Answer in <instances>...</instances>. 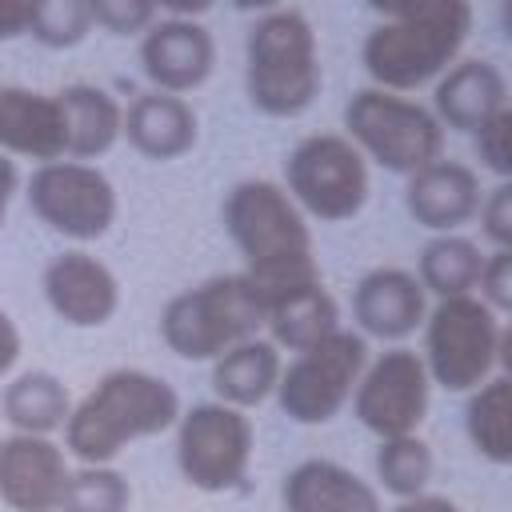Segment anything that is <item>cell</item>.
Listing matches in <instances>:
<instances>
[{
	"label": "cell",
	"instance_id": "obj_26",
	"mask_svg": "<svg viewBox=\"0 0 512 512\" xmlns=\"http://www.w3.org/2000/svg\"><path fill=\"white\" fill-rule=\"evenodd\" d=\"M480 272H484L480 248L468 236H456V232H444V236L428 240L420 248V260H416V280L436 300L472 296V288L480 284Z\"/></svg>",
	"mask_w": 512,
	"mask_h": 512
},
{
	"label": "cell",
	"instance_id": "obj_27",
	"mask_svg": "<svg viewBox=\"0 0 512 512\" xmlns=\"http://www.w3.org/2000/svg\"><path fill=\"white\" fill-rule=\"evenodd\" d=\"M464 432L476 456L488 464H512V380H484L468 392L464 404Z\"/></svg>",
	"mask_w": 512,
	"mask_h": 512
},
{
	"label": "cell",
	"instance_id": "obj_36",
	"mask_svg": "<svg viewBox=\"0 0 512 512\" xmlns=\"http://www.w3.org/2000/svg\"><path fill=\"white\" fill-rule=\"evenodd\" d=\"M16 188H20V172H16V160H8V156L0 152V228H4V220H8V208H12V196H16Z\"/></svg>",
	"mask_w": 512,
	"mask_h": 512
},
{
	"label": "cell",
	"instance_id": "obj_32",
	"mask_svg": "<svg viewBox=\"0 0 512 512\" xmlns=\"http://www.w3.org/2000/svg\"><path fill=\"white\" fill-rule=\"evenodd\" d=\"M476 156L500 180H512V104L476 132Z\"/></svg>",
	"mask_w": 512,
	"mask_h": 512
},
{
	"label": "cell",
	"instance_id": "obj_15",
	"mask_svg": "<svg viewBox=\"0 0 512 512\" xmlns=\"http://www.w3.org/2000/svg\"><path fill=\"white\" fill-rule=\"evenodd\" d=\"M140 68L152 80V92L184 96L212 76L216 40L200 20L168 16L140 36Z\"/></svg>",
	"mask_w": 512,
	"mask_h": 512
},
{
	"label": "cell",
	"instance_id": "obj_38",
	"mask_svg": "<svg viewBox=\"0 0 512 512\" xmlns=\"http://www.w3.org/2000/svg\"><path fill=\"white\" fill-rule=\"evenodd\" d=\"M24 36V0H0V44Z\"/></svg>",
	"mask_w": 512,
	"mask_h": 512
},
{
	"label": "cell",
	"instance_id": "obj_22",
	"mask_svg": "<svg viewBox=\"0 0 512 512\" xmlns=\"http://www.w3.org/2000/svg\"><path fill=\"white\" fill-rule=\"evenodd\" d=\"M64 112V160H96L104 156L124 128V108L96 84H68L56 92Z\"/></svg>",
	"mask_w": 512,
	"mask_h": 512
},
{
	"label": "cell",
	"instance_id": "obj_13",
	"mask_svg": "<svg viewBox=\"0 0 512 512\" xmlns=\"http://www.w3.org/2000/svg\"><path fill=\"white\" fill-rule=\"evenodd\" d=\"M72 464L52 436L12 432L0 440V504L8 512H60Z\"/></svg>",
	"mask_w": 512,
	"mask_h": 512
},
{
	"label": "cell",
	"instance_id": "obj_40",
	"mask_svg": "<svg viewBox=\"0 0 512 512\" xmlns=\"http://www.w3.org/2000/svg\"><path fill=\"white\" fill-rule=\"evenodd\" d=\"M496 364L504 368V376L512 380V324L500 328V344H496Z\"/></svg>",
	"mask_w": 512,
	"mask_h": 512
},
{
	"label": "cell",
	"instance_id": "obj_19",
	"mask_svg": "<svg viewBox=\"0 0 512 512\" xmlns=\"http://www.w3.org/2000/svg\"><path fill=\"white\" fill-rule=\"evenodd\" d=\"M0 152L36 164L64 160V112L48 92L0 84Z\"/></svg>",
	"mask_w": 512,
	"mask_h": 512
},
{
	"label": "cell",
	"instance_id": "obj_16",
	"mask_svg": "<svg viewBox=\"0 0 512 512\" xmlns=\"http://www.w3.org/2000/svg\"><path fill=\"white\" fill-rule=\"evenodd\" d=\"M480 200H484V188H480L476 168L464 164V160H448V156H440L428 168L412 172L408 184H404L408 216L420 228L440 232V236L464 228L468 220H476Z\"/></svg>",
	"mask_w": 512,
	"mask_h": 512
},
{
	"label": "cell",
	"instance_id": "obj_12",
	"mask_svg": "<svg viewBox=\"0 0 512 512\" xmlns=\"http://www.w3.org/2000/svg\"><path fill=\"white\" fill-rule=\"evenodd\" d=\"M428 396L432 380L420 352L396 344L364 364L352 392V416L380 440L412 436L428 416Z\"/></svg>",
	"mask_w": 512,
	"mask_h": 512
},
{
	"label": "cell",
	"instance_id": "obj_30",
	"mask_svg": "<svg viewBox=\"0 0 512 512\" xmlns=\"http://www.w3.org/2000/svg\"><path fill=\"white\" fill-rule=\"evenodd\" d=\"M132 488L112 464H80L68 476L60 512H128Z\"/></svg>",
	"mask_w": 512,
	"mask_h": 512
},
{
	"label": "cell",
	"instance_id": "obj_24",
	"mask_svg": "<svg viewBox=\"0 0 512 512\" xmlns=\"http://www.w3.org/2000/svg\"><path fill=\"white\" fill-rule=\"evenodd\" d=\"M264 328L276 348L304 352V348L320 344L324 336L340 332V308H336L332 292L324 288V280H316L288 296H276L264 308Z\"/></svg>",
	"mask_w": 512,
	"mask_h": 512
},
{
	"label": "cell",
	"instance_id": "obj_33",
	"mask_svg": "<svg viewBox=\"0 0 512 512\" xmlns=\"http://www.w3.org/2000/svg\"><path fill=\"white\" fill-rule=\"evenodd\" d=\"M476 288L492 312L512 316V248H496L492 256H484V272H480Z\"/></svg>",
	"mask_w": 512,
	"mask_h": 512
},
{
	"label": "cell",
	"instance_id": "obj_31",
	"mask_svg": "<svg viewBox=\"0 0 512 512\" xmlns=\"http://www.w3.org/2000/svg\"><path fill=\"white\" fill-rule=\"evenodd\" d=\"M88 4H92V24H100L112 36H144L160 12L156 0H88Z\"/></svg>",
	"mask_w": 512,
	"mask_h": 512
},
{
	"label": "cell",
	"instance_id": "obj_1",
	"mask_svg": "<svg viewBox=\"0 0 512 512\" xmlns=\"http://www.w3.org/2000/svg\"><path fill=\"white\" fill-rule=\"evenodd\" d=\"M224 232L232 236L244 276L268 308L304 284L324 280L312 248L308 216L276 180H240L224 196Z\"/></svg>",
	"mask_w": 512,
	"mask_h": 512
},
{
	"label": "cell",
	"instance_id": "obj_41",
	"mask_svg": "<svg viewBox=\"0 0 512 512\" xmlns=\"http://www.w3.org/2000/svg\"><path fill=\"white\" fill-rule=\"evenodd\" d=\"M228 4L240 8V12H260V16H268V12L280 8V0H228Z\"/></svg>",
	"mask_w": 512,
	"mask_h": 512
},
{
	"label": "cell",
	"instance_id": "obj_2",
	"mask_svg": "<svg viewBox=\"0 0 512 512\" xmlns=\"http://www.w3.org/2000/svg\"><path fill=\"white\" fill-rule=\"evenodd\" d=\"M176 388L144 368L104 372L64 420V452L80 464H112L128 444L160 436L180 420Z\"/></svg>",
	"mask_w": 512,
	"mask_h": 512
},
{
	"label": "cell",
	"instance_id": "obj_6",
	"mask_svg": "<svg viewBox=\"0 0 512 512\" xmlns=\"http://www.w3.org/2000/svg\"><path fill=\"white\" fill-rule=\"evenodd\" d=\"M344 128L364 160H376L396 176H412L444 156V128L432 108L388 88L352 92L344 104Z\"/></svg>",
	"mask_w": 512,
	"mask_h": 512
},
{
	"label": "cell",
	"instance_id": "obj_14",
	"mask_svg": "<svg viewBox=\"0 0 512 512\" xmlns=\"http://www.w3.org/2000/svg\"><path fill=\"white\" fill-rule=\"evenodd\" d=\"M44 300L72 328H104L120 308L116 272L84 248H68L44 268Z\"/></svg>",
	"mask_w": 512,
	"mask_h": 512
},
{
	"label": "cell",
	"instance_id": "obj_7",
	"mask_svg": "<svg viewBox=\"0 0 512 512\" xmlns=\"http://www.w3.org/2000/svg\"><path fill=\"white\" fill-rule=\"evenodd\" d=\"M284 192L320 224L352 220L368 200V160L340 132L304 136L284 160Z\"/></svg>",
	"mask_w": 512,
	"mask_h": 512
},
{
	"label": "cell",
	"instance_id": "obj_29",
	"mask_svg": "<svg viewBox=\"0 0 512 512\" xmlns=\"http://www.w3.org/2000/svg\"><path fill=\"white\" fill-rule=\"evenodd\" d=\"M24 32L44 48H76L92 32L88 0H24Z\"/></svg>",
	"mask_w": 512,
	"mask_h": 512
},
{
	"label": "cell",
	"instance_id": "obj_11",
	"mask_svg": "<svg viewBox=\"0 0 512 512\" xmlns=\"http://www.w3.org/2000/svg\"><path fill=\"white\" fill-rule=\"evenodd\" d=\"M28 204L40 224L80 244L100 240L116 220L112 180L84 160L36 164V172L28 176Z\"/></svg>",
	"mask_w": 512,
	"mask_h": 512
},
{
	"label": "cell",
	"instance_id": "obj_25",
	"mask_svg": "<svg viewBox=\"0 0 512 512\" xmlns=\"http://www.w3.org/2000/svg\"><path fill=\"white\" fill-rule=\"evenodd\" d=\"M0 412L12 424V432L52 436L56 428H64V420L72 412V396H68L60 376H52L44 368H32V372H20L4 384Z\"/></svg>",
	"mask_w": 512,
	"mask_h": 512
},
{
	"label": "cell",
	"instance_id": "obj_35",
	"mask_svg": "<svg viewBox=\"0 0 512 512\" xmlns=\"http://www.w3.org/2000/svg\"><path fill=\"white\" fill-rule=\"evenodd\" d=\"M20 348H24V340H20V328H16V320L0 308V380L16 368V360H20Z\"/></svg>",
	"mask_w": 512,
	"mask_h": 512
},
{
	"label": "cell",
	"instance_id": "obj_23",
	"mask_svg": "<svg viewBox=\"0 0 512 512\" xmlns=\"http://www.w3.org/2000/svg\"><path fill=\"white\" fill-rule=\"evenodd\" d=\"M280 348L264 336H252L236 348H228L220 360H212V392L228 408H256L264 404L280 384Z\"/></svg>",
	"mask_w": 512,
	"mask_h": 512
},
{
	"label": "cell",
	"instance_id": "obj_8",
	"mask_svg": "<svg viewBox=\"0 0 512 512\" xmlns=\"http://www.w3.org/2000/svg\"><path fill=\"white\" fill-rule=\"evenodd\" d=\"M500 324L496 312L480 296H452L436 300L424 316V368L428 380L448 392H472L488 380L496 364Z\"/></svg>",
	"mask_w": 512,
	"mask_h": 512
},
{
	"label": "cell",
	"instance_id": "obj_18",
	"mask_svg": "<svg viewBox=\"0 0 512 512\" xmlns=\"http://www.w3.org/2000/svg\"><path fill=\"white\" fill-rule=\"evenodd\" d=\"M508 108V80L492 60H456L432 88V116L448 132H480L496 112Z\"/></svg>",
	"mask_w": 512,
	"mask_h": 512
},
{
	"label": "cell",
	"instance_id": "obj_5",
	"mask_svg": "<svg viewBox=\"0 0 512 512\" xmlns=\"http://www.w3.org/2000/svg\"><path fill=\"white\" fill-rule=\"evenodd\" d=\"M264 304L244 272L208 276L176 292L160 312V340L180 360H220L228 348L260 336Z\"/></svg>",
	"mask_w": 512,
	"mask_h": 512
},
{
	"label": "cell",
	"instance_id": "obj_10",
	"mask_svg": "<svg viewBox=\"0 0 512 512\" xmlns=\"http://www.w3.org/2000/svg\"><path fill=\"white\" fill-rule=\"evenodd\" d=\"M252 420L220 400L192 404L176 420V468L196 492H232L252 464Z\"/></svg>",
	"mask_w": 512,
	"mask_h": 512
},
{
	"label": "cell",
	"instance_id": "obj_3",
	"mask_svg": "<svg viewBox=\"0 0 512 512\" xmlns=\"http://www.w3.org/2000/svg\"><path fill=\"white\" fill-rule=\"evenodd\" d=\"M468 32L472 0H408L396 16L364 36L360 64L372 76V88L404 96L440 80L460 60Z\"/></svg>",
	"mask_w": 512,
	"mask_h": 512
},
{
	"label": "cell",
	"instance_id": "obj_37",
	"mask_svg": "<svg viewBox=\"0 0 512 512\" xmlns=\"http://www.w3.org/2000/svg\"><path fill=\"white\" fill-rule=\"evenodd\" d=\"M388 512H460V504H456V500H448V496H432V492H424V496L400 500V504H396V508H388Z\"/></svg>",
	"mask_w": 512,
	"mask_h": 512
},
{
	"label": "cell",
	"instance_id": "obj_28",
	"mask_svg": "<svg viewBox=\"0 0 512 512\" xmlns=\"http://www.w3.org/2000/svg\"><path fill=\"white\" fill-rule=\"evenodd\" d=\"M376 480L384 484V492L412 500L424 496L428 480H432V448L412 432V436H392L376 444Z\"/></svg>",
	"mask_w": 512,
	"mask_h": 512
},
{
	"label": "cell",
	"instance_id": "obj_4",
	"mask_svg": "<svg viewBox=\"0 0 512 512\" xmlns=\"http://www.w3.org/2000/svg\"><path fill=\"white\" fill-rule=\"evenodd\" d=\"M324 68L316 32L304 12L276 8L248 28L244 40V92L260 116L292 120L320 96Z\"/></svg>",
	"mask_w": 512,
	"mask_h": 512
},
{
	"label": "cell",
	"instance_id": "obj_42",
	"mask_svg": "<svg viewBox=\"0 0 512 512\" xmlns=\"http://www.w3.org/2000/svg\"><path fill=\"white\" fill-rule=\"evenodd\" d=\"M364 4H368L372 12H380V16L388 20V16H396V12H400V8L408 4V0H364Z\"/></svg>",
	"mask_w": 512,
	"mask_h": 512
},
{
	"label": "cell",
	"instance_id": "obj_43",
	"mask_svg": "<svg viewBox=\"0 0 512 512\" xmlns=\"http://www.w3.org/2000/svg\"><path fill=\"white\" fill-rule=\"evenodd\" d=\"M500 28H504V36L512 40V0H500Z\"/></svg>",
	"mask_w": 512,
	"mask_h": 512
},
{
	"label": "cell",
	"instance_id": "obj_21",
	"mask_svg": "<svg viewBox=\"0 0 512 512\" xmlns=\"http://www.w3.org/2000/svg\"><path fill=\"white\" fill-rule=\"evenodd\" d=\"M120 136L148 160H180L184 152L196 148L200 120L184 96L168 92H140L124 108V128Z\"/></svg>",
	"mask_w": 512,
	"mask_h": 512
},
{
	"label": "cell",
	"instance_id": "obj_34",
	"mask_svg": "<svg viewBox=\"0 0 512 512\" xmlns=\"http://www.w3.org/2000/svg\"><path fill=\"white\" fill-rule=\"evenodd\" d=\"M476 216H480V232L496 248H512V180H500L492 192H484Z\"/></svg>",
	"mask_w": 512,
	"mask_h": 512
},
{
	"label": "cell",
	"instance_id": "obj_20",
	"mask_svg": "<svg viewBox=\"0 0 512 512\" xmlns=\"http://www.w3.org/2000/svg\"><path fill=\"white\" fill-rule=\"evenodd\" d=\"M284 512H380L376 488L336 460H300L280 484Z\"/></svg>",
	"mask_w": 512,
	"mask_h": 512
},
{
	"label": "cell",
	"instance_id": "obj_17",
	"mask_svg": "<svg viewBox=\"0 0 512 512\" xmlns=\"http://www.w3.org/2000/svg\"><path fill=\"white\" fill-rule=\"evenodd\" d=\"M424 288L416 280V272L408 268H372L356 280L352 288V320L360 324V336H376V340H404L412 336L424 316Z\"/></svg>",
	"mask_w": 512,
	"mask_h": 512
},
{
	"label": "cell",
	"instance_id": "obj_39",
	"mask_svg": "<svg viewBox=\"0 0 512 512\" xmlns=\"http://www.w3.org/2000/svg\"><path fill=\"white\" fill-rule=\"evenodd\" d=\"M164 12H172V16H180V20H196L200 12H208L216 0H156Z\"/></svg>",
	"mask_w": 512,
	"mask_h": 512
},
{
	"label": "cell",
	"instance_id": "obj_9",
	"mask_svg": "<svg viewBox=\"0 0 512 512\" xmlns=\"http://www.w3.org/2000/svg\"><path fill=\"white\" fill-rule=\"evenodd\" d=\"M368 364V344L360 332H332L320 344L296 352L280 368L276 400L280 412L296 424H328L344 412L356 392V380Z\"/></svg>",
	"mask_w": 512,
	"mask_h": 512
}]
</instances>
